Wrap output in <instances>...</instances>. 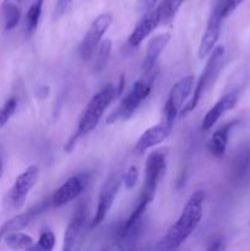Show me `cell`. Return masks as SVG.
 I'll return each instance as SVG.
<instances>
[{"label":"cell","instance_id":"cell-1","mask_svg":"<svg viewBox=\"0 0 250 251\" xmlns=\"http://www.w3.org/2000/svg\"><path fill=\"white\" fill-rule=\"evenodd\" d=\"M203 201H205V193L202 190H198L191 194L181 211V215L159 242L161 249H178L186 242V239L201 222L203 215Z\"/></svg>","mask_w":250,"mask_h":251},{"label":"cell","instance_id":"cell-2","mask_svg":"<svg viewBox=\"0 0 250 251\" xmlns=\"http://www.w3.org/2000/svg\"><path fill=\"white\" fill-rule=\"evenodd\" d=\"M115 97H117L115 87L112 83H108V85H105L100 92H97L92 98H91L88 104L86 105V108L83 109L80 119H78L75 134H74L73 136L70 137V140L66 142L65 147H64V151L71 152V150L74 149V146H75L76 142L78 141V139H81V137L85 136V135L90 134L92 130L96 129V126L98 125L100 120L102 119L104 110L107 109L108 105L112 103V100H114Z\"/></svg>","mask_w":250,"mask_h":251},{"label":"cell","instance_id":"cell-3","mask_svg":"<svg viewBox=\"0 0 250 251\" xmlns=\"http://www.w3.org/2000/svg\"><path fill=\"white\" fill-rule=\"evenodd\" d=\"M211 55L208 58L207 63H206L205 68H203L202 73H201L200 77H199L198 82H196L195 87H194V93L191 100H189L186 104H184V108L181 109V115H186L194 110L198 105L199 100H200L201 96L203 95L207 87H210L213 82H215L216 77L220 74L221 69L223 68V63H225V49L223 46H217L213 48L211 51Z\"/></svg>","mask_w":250,"mask_h":251},{"label":"cell","instance_id":"cell-4","mask_svg":"<svg viewBox=\"0 0 250 251\" xmlns=\"http://www.w3.org/2000/svg\"><path fill=\"white\" fill-rule=\"evenodd\" d=\"M152 85L146 80H139L134 83L131 90L126 93L122 100L117 109L108 115L107 124H114L118 120L127 119L135 113V110L140 107L142 100H146L151 93Z\"/></svg>","mask_w":250,"mask_h":251},{"label":"cell","instance_id":"cell-5","mask_svg":"<svg viewBox=\"0 0 250 251\" xmlns=\"http://www.w3.org/2000/svg\"><path fill=\"white\" fill-rule=\"evenodd\" d=\"M194 85H195V77L193 75H189L180 78L172 87L163 107V122L173 126L176 115L181 110V107L188 100L190 93L193 92Z\"/></svg>","mask_w":250,"mask_h":251},{"label":"cell","instance_id":"cell-6","mask_svg":"<svg viewBox=\"0 0 250 251\" xmlns=\"http://www.w3.org/2000/svg\"><path fill=\"white\" fill-rule=\"evenodd\" d=\"M167 169V149H159L147 156L145 166L144 188L141 195L153 200L157 186Z\"/></svg>","mask_w":250,"mask_h":251},{"label":"cell","instance_id":"cell-7","mask_svg":"<svg viewBox=\"0 0 250 251\" xmlns=\"http://www.w3.org/2000/svg\"><path fill=\"white\" fill-rule=\"evenodd\" d=\"M123 183V179L120 178L119 173H112L108 176L100 188V196H98L97 210H96L95 217L91 221V228H95L100 226L107 217L108 212L112 208L114 199L117 196L118 190H119L120 184Z\"/></svg>","mask_w":250,"mask_h":251},{"label":"cell","instance_id":"cell-8","mask_svg":"<svg viewBox=\"0 0 250 251\" xmlns=\"http://www.w3.org/2000/svg\"><path fill=\"white\" fill-rule=\"evenodd\" d=\"M38 180V167L29 166L26 171L22 172L15 180L14 185L10 189L7 195V202L12 208H21L26 202L29 191L32 190Z\"/></svg>","mask_w":250,"mask_h":251},{"label":"cell","instance_id":"cell-9","mask_svg":"<svg viewBox=\"0 0 250 251\" xmlns=\"http://www.w3.org/2000/svg\"><path fill=\"white\" fill-rule=\"evenodd\" d=\"M112 24L110 14H102L91 24L90 28L86 32L80 46V55L83 60H88L95 53L96 48L100 46V39L107 32L108 27Z\"/></svg>","mask_w":250,"mask_h":251},{"label":"cell","instance_id":"cell-10","mask_svg":"<svg viewBox=\"0 0 250 251\" xmlns=\"http://www.w3.org/2000/svg\"><path fill=\"white\" fill-rule=\"evenodd\" d=\"M162 22V12L161 6L157 5L156 7H152L150 11L145 12L142 15L141 20L136 24L135 28L130 33L127 38V43L131 47H139L144 42L147 36L152 33Z\"/></svg>","mask_w":250,"mask_h":251},{"label":"cell","instance_id":"cell-11","mask_svg":"<svg viewBox=\"0 0 250 251\" xmlns=\"http://www.w3.org/2000/svg\"><path fill=\"white\" fill-rule=\"evenodd\" d=\"M88 178L85 174H77L73 176L53 194L51 196V205L55 207H61L70 201L75 200L77 196L81 195L83 189L87 185Z\"/></svg>","mask_w":250,"mask_h":251},{"label":"cell","instance_id":"cell-12","mask_svg":"<svg viewBox=\"0 0 250 251\" xmlns=\"http://www.w3.org/2000/svg\"><path fill=\"white\" fill-rule=\"evenodd\" d=\"M222 16H221L217 7L215 6L212 9L210 17H208L207 26H206L202 38L200 41V46H199L198 50L199 59L206 58L216 47V43H217L218 38H220L221 28H222Z\"/></svg>","mask_w":250,"mask_h":251},{"label":"cell","instance_id":"cell-13","mask_svg":"<svg viewBox=\"0 0 250 251\" xmlns=\"http://www.w3.org/2000/svg\"><path fill=\"white\" fill-rule=\"evenodd\" d=\"M86 222H87V208L83 203H80L78 207L76 208L70 223L64 234V251H71L76 248L77 243L80 242L81 237L85 230Z\"/></svg>","mask_w":250,"mask_h":251},{"label":"cell","instance_id":"cell-14","mask_svg":"<svg viewBox=\"0 0 250 251\" xmlns=\"http://www.w3.org/2000/svg\"><path fill=\"white\" fill-rule=\"evenodd\" d=\"M238 97H239V91L233 90L230 92H228L227 95L223 96L218 102H216V104L206 113V115L202 119V125H201V129L203 131H207L211 127H213V125L221 119L223 114L228 110L233 109L235 107L238 102Z\"/></svg>","mask_w":250,"mask_h":251},{"label":"cell","instance_id":"cell-15","mask_svg":"<svg viewBox=\"0 0 250 251\" xmlns=\"http://www.w3.org/2000/svg\"><path fill=\"white\" fill-rule=\"evenodd\" d=\"M172 129H173V126L167 124L163 120H162V123H159V124L147 129L146 131L140 136V139L137 140L136 146H135L136 152L144 153V152L147 151L149 149H152V147L157 146L158 144L163 142L164 140L171 135Z\"/></svg>","mask_w":250,"mask_h":251},{"label":"cell","instance_id":"cell-16","mask_svg":"<svg viewBox=\"0 0 250 251\" xmlns=\"http://www.w3.org/2000/svg\"><path fill=\"white\" fill-rule=\"evenodd\" d=\"M239 123V120H233V122L227 123V124L222 125L218 130H216L215 134L211 136L210 141H208V151L216 158H222L225 153L228 145V139H229V132L232 127Z\"/></svg>","mask_w":250,"mask_h":251},{"label":"cell","instance_id":"cell-17","mask_svg":"<svg viewBox=\"0 0 250 251\" xmlns=\"http://www.w3.org/2000/svg\"><path fill=\"white\" fill-rule=\"evenodd\" d=\"M169 39H171V36H169L168 33L158 34V36H156L154 38L151 39V42L149 43V47H147L144 61H142V70H144L145 73H150V71L153 69L157 59L161 55L162 51L164 50V48H166L167 44H168Z\"/></svg>","mask_w":250,"mask_h":251},{"label":"cell","instance_id":"cell-18","mask_svg":"<svg viewBox=\"0 0 250 251\" xmlns=\"http://www.w3.org/2000/svg\"><path fill=\"white\" fill-rule=\"evenodd\" d=\"M43 207L44 206H39V207L29 210L25 213H20V215L12 217L11 220L6 221V222L2 225V227L0 228V234L4 237L6 233L17 232V230L25 229V228L31 223V221L33 220L38 213H41L42 211H43Z\"/></svg>","mask_w":250,"mask_h":251},{"label":"cell","instance_id":"cell-19","mask_svg":"<svg viewBox=\"0 0 250 251\" xmlns=\"http://www.w3.org/2000/svg\"><path fill=\"white\" fill-rule=\"evenodd\" d=\"M250 173V150L243 149L237 153L232 162L230 176L232 180L242 181Z\"/></svg>","mask_w":250,"mask_h":251},{"label":"cell","instance_id":"cell-20","mask_svg":"<svg viewBox=\"0 0 250 251\" xmlns=\"http://www.w3.org/2000/svg\"><path fill=\"white\" fill-rule=\"evenodd\" d=\"M4 242L7 248L12 250H24L29 249L33 245V238L31 235L22 233L21 230L17 232H10L4 235Z\"/></svg>","mask_w":250,"mask_h":251},{"label":"cell","instance_id":"cell-21","mask_svg":"<svg viewBox=\"0 0 250 251\" xmlns=\"http://www.w3.org/2000/svg\"><path fill=\"white\" fill-rule=\"evenodd\" d=\"M2 17H4V28L10 31L19 25L21 11L17 5L6 1L2 5Z\"/></svg>","mask_w":250,"mask_h":251},{"label":"cell","instance_id":"cell-22","mask_svg":"<svg viewBox=\"0 0 250 251\" xmlns=\"http://www.w3.org/2000/svg\"><path fill=\"white\" fill-rule=\"evenodd\" d=\"M184 1L185 0H163L159 4L162 12V22L167 25L171 24Z\"/></svg>","mask_w":250,"mask_h":251},{"label":"cell","instance_id":"cell-23","mask_svg":"<svg viewBox=\"0 0 250 251\" xmlns=\"http://www.w3.org/2000/svg\"><path fill=\"white\" fill-rule=\"evenodd\" d=\"M44 0H34L33 4L29 6L28 11L26 14V25L27 32L32 33L37 28L39 24V19L42 15V6H43Z\"/></svg>","mask_w":250,"mask_h":251},{"label":"cell","instance_id":"cell-24","mask_svg":"<svg viewBox=\"0 0 250 251\" xmlns=\"http://www.w3.org/2000/svg\"><path fill=\"white\" fill-rule=\"evenodd\" d=\"M110 51H112V41L110 39H104V41L100 42V49H98V55L95 63L96 73H100L107 66L110 56Z\"/></svg>","mask_w":250,"mask_h":251},{"label":"cell","instance_id":"cell-25","mask_svg":"<svg viewBox=\"0 0 250 251\" xmlns=\"http://www.w3.org/2000/svg\"><path fill=\"white\" fill-rule=\"evenodd\" d=\"M17 108V100L15 97H10L6 102L4 103L1 108H0V129L4 127L10 120V118L14 115L15 110Z\"/></svg>","mask_w":250,"mask_h":251},{"label":"cell","instance_id":"cell-26","mask_svg":"<svg viewBox=\"0 0 250 251\" xmlns=\"http://www.w3.org/2000/svg\"><path fill=\"white\" fill-rule=\"evenodd\" d=\"M243 2V0H218L215 6L220 11L222 19H227L233 11H235L238 6Z\"/></svg>","mask_w":250,"mask_h":251},{"label":"cell","instance_id":"cell-27","mask_svg":"<svg viewBox=\"0 0 250 251\" xmlns=\"http://www.w3.org/2000/svg\"><path fill=\"white\" fill-rule=\"evenodd\" d=\"M54 245H55V235H54V233L49 229L42 232L38 239V248H41L42 250L50 251L53 250Z\"/></svg>","mask_w":250,"mask_h":251},{"label":"cell","instance_id":"cell-28","mask_svg":"<svg viewBox=\"0 0 250 251\" xmlns=\"http://www.w3.org/2000/svg\"><path fill=\"white\" fill-rule=\"evenodd\" d=\"M137 178H139V171H137V167L131 166L129 167L126 172H125L124 176H123V183H124L125 188L126 189H132L136 185Z\"/></svg>","mask_w":250,"mask_h":251},{"label":"cell","instance_id":"cell-29","mask_svg":"<svg viewBox=\"0 0 250 251\" xmlns=\"http://www.w3.org/2000/svg\"><path fill=\"white\" fill-rule=\"evenodd\" d=\"M157 0H139L137 2V10H139L140 14L144 15L145 12L150 11L152 7L156 6Z\"/></svg>","mask_w":250,"mask_h":251},{"label":"cell","instance_id":"cell-30","mask_svg":"<svg viewBox=\"0 0 250 251\" xmlns=\"http://www.w3.org/2000/svg\"><path fill=\"white\" fill-rule=\"evenodd\" d=\"M69 1H70V0H58V2H56V14L58 15L63 14L66 5L69 4Z\"/></svg>","mask_w":250,"mask_h":251},{"label":"cell","instance_id":"cell-31","mask_svg":"<svg viewBox=\"0 0 250 251\" xmlns=\"http://www.w3.org/2000/svg\"><path fill=\"white\" fill-rule=\"evenodd\" d=\"M225 248V245H223V242L222 240H215V242L212 243V245L211 247H208L207 249L208 250H221Z\"/></svg>","mask_w":250,"mask_h":251},{"label":"cell","instance_id":"cell-32","mask_svg":"<svg viewBox=\"0 0 250 251\" xmlns=\"http://www.w3.org/2000/svg\"><path fill=\"white\" fill-rule=\"evenodd\" d=\"M2 173H4V164H2V159L0 157V179H1Z\"/></svg>","mask_w":250,"mask_h":251},{"label":"cell","instance_id":"cell-33","mask_svg":"<svg viewBox=\"0 0 250 251\" xmlns=\"http://www.w3.org/2000/svg\"><path fill=\"white\" fill-rule=\"evenodd\" d=\"M1 238H2V235H1V234H0V240H1Z\"/></svg>","mask_w":250,"mask_h":251}]
</instances>
